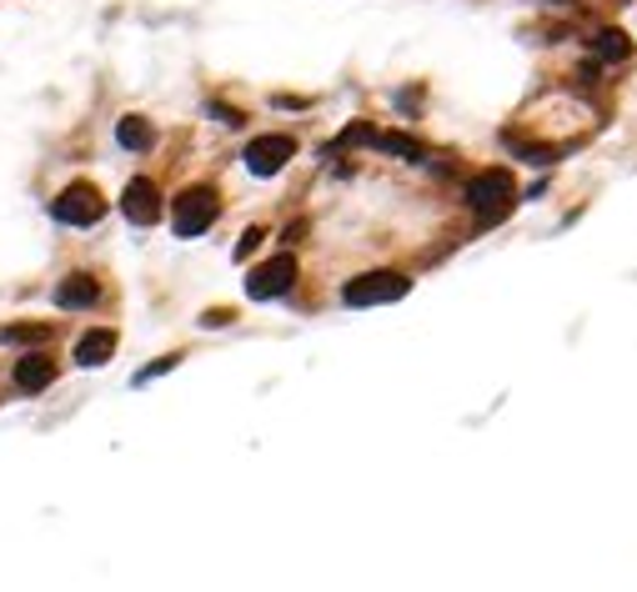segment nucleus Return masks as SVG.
I'll return each mask as SVG.
<instances>
[{
  "label": "nucleus",
  "mask_w": 637,
  "mask_h": 592,
  "mask_svg": "<svg viewBox=\"0 0 637 592\" xmlns=\"http://www.w3.org/2000/svg\"><path fill=\"white\" fill-rule=\"evenodd\" d=\"M412 292V282L401 272H362L342 286V301L346 307H382V301H401Z\"/></svg>",
  "instance_id": "f03ea898"
},
{
  "label": "nucleus",
  "mask_w": 637,
  "mask_h": 592,
  "mask_svg": "<svg viewBox=\"0 0 637 592\" xmlns=\"http://www.w3.org/2000/svg\"><path fill=\"white\" fill-rule=\"evenodd\" d=\"M257 241H261V231H257V226H251V231H247V237H241V247H237V257H247V251H257Z\"/></svg>",
  "instance_id": "4468645a"
},
{
  "label": "nucleus",
  "mask_w": 637,
  "mask_h": 592,
  "mask_svg": "<svg viewBox=\"0 0 637 592\" xmlns=\"http://www.w3.org/2000/svg\"><path fill=\"white\" fill-rule=\"evenodd\" d=\"M111 352H116V332L111 327H95V332H86L76 342V362L81 367H101V362H111Z\"/></svg>",
  "instance_id": "9d476101"
},
{
  "label": "nucleus",
  "mask_w": 637,
  "mask_h": 592,
  "mask_svg": "<svg viewBox=\"0 0 637 592\" xmlns=\"http://www.w3.org/2000/svg\"><path fill=\"white\" fill-rule=\"evenodd\" d=\"M50 337V327H5L0 332V342H31V346H41Z\"/></svg>",
  "instance_id": "ddd939ff"
},
{
  "label": "nucleus",
  "mask_w": 637,
  "mask_h": 592,
  "mask_svg": "<svg viewBox=\"0 0 637 592\" xmlns=\"http://www.w3.org/2000/svg\"><path fill=\"white\" fill-rule=\"evenodd\" d=\"M50 382H56V362H50L46 352L21 356V362H15V387H21V391H46Z\"/></svg>",
  "instance_id": "1a4fd4ad"
},
{
  "label": "nucleus",
  "mask_w": 637,
  "mask_h": 592,
  "mask_svg": "<svg viewBox=\"0 0 637 592\" xmlns=\"http://www.w3.org/2000/svg\"><path fill=\"white\" fill-rule=\"evenodd\" d=\"M592 50H598L602 60H627L633 56V41H627L623 31H598V36H592Z\"/></svg>",
  "instance_id": "f8f14e48"
},
{
  "label": "nucleus",
  "mask_w": 637,
  "mask_h": 592,
  "mask_svg": "<svg viewBox=\"0 0 637 592\" xmlns=\"http://www.w3.org/2000/svg\"><path fill=\"white\" fill-rule=\"evenodd\" d=\"M116 141L126 146V151H146V146L156 141V130H151V121H141V116H126L116 126Z\"/></svg>",
  "instance_id": "9b49d317"
},
{
  "label": "nucleus",
  "mask_w": 637,
  "mask_h": 592,
  "mask_svg": "<svg viewBox=\"0 0 637 592\" xmlns=\"http://www.w3.org/2000/svg\"><path fill=\"white\" fill-rule=\"evenodd\" d=\"M121 212H126L130 226H156L161 221V186L151 177H136L121 191Z\"/></svg>",
  "instance_id": "0eeeda50"
},
{
  "label": "nucleus",
  "mask_w": 637,
  "mask_h": 592,
  "mask_svg": "<svg viewBox=\"0 0 637 592\" xmlns=\"http://www.w3.org/2000/svg\"><path fill=\"white\" fill-rule=\"evenodd\" d=\"M292 282H296V257H292V251H282V257L261 261L257 272L247 276V296H251V301H272V296L292 292Z\"/></svg>",
  "instance_id": "39448f33"
},
{
  "label": "nucleus",
  "mask_w": 637,
  "mask_h": 592,
  "mask_svg": "<svg viewBox=\"0 0 637 592\" xmlns=\"http://www.w3.org/2000/svg\"><path fill=\"white\" fill-rule=\"evenodd\" d=\"M216 212H221L216 191L212 186H191V191H181L177 206H171V226H177V237H201V231L216 221Z\"/></svg>",
  "instance_id": "7ed1b4c3"
},
{
  "label": "nucleus",
  "mask_w": 637,
  "mask_h": 592,
  "mask_svg": "<svg viewBox=\"0 0 637 592\" xmlns=\"http://www.w3.org/2000/svg\"><path fill=\"white\" fill-rule=\"evenodd\" d=\"M292 156H296L292 136H257V141L247 146V156H241V161H247L251 177H276V171L292 161Z\"/></svg>",
  "instance_id": "423d86ee"
},
{
  "label": "nucleus",
  "mask_w": 637,
  "mask_h": 592,
  "mask_svg": "<svg viewBox=\"0 0 637 592\" xmlns=\"http://www.w3.org/2000/svg\"><path fill=\"white\" fill-rule=\"evenodd\" d=\"M56 221H66V226H95L101 216H106V196L91 186V181H76V186H66L56 196Z\"/></svg>",
  "instance_id": "20e7f679"
},
{
  "label": "nucleus",
  "mask_w": 637,
  "mask_h": 592,
  "mask_svg": "<svg viewBox=\"0 0 637 592\" xmlns=\"http://www.w3.org/2000/svg\"><path fill=\"white\" fill-rule=\"evenodd\" d=\"M95 301H101V282L86 272L66 276V282L56 286V307H66V311H86V307H95Z\"/></svg>",
  "instance_id": "6e6552de"
},
{
  "label": "nucleus",
  "mask_w": 637,
  "mask_h": 592,
  "mask_svg": "<svg viewBox=\"0 0 637 592\" xmlns=\"http://www.w3.org/2000/svg\"><path fill=\"white\" fill-rule=\"evenodd\" d=\"M467 206L477 212V221H482V226L508 221V216L517 212V181H512V171L508 167L477 171V177L467 181Z\"/></svg>",
  "instance_id": "f257e3e1"
}]
</instances>
